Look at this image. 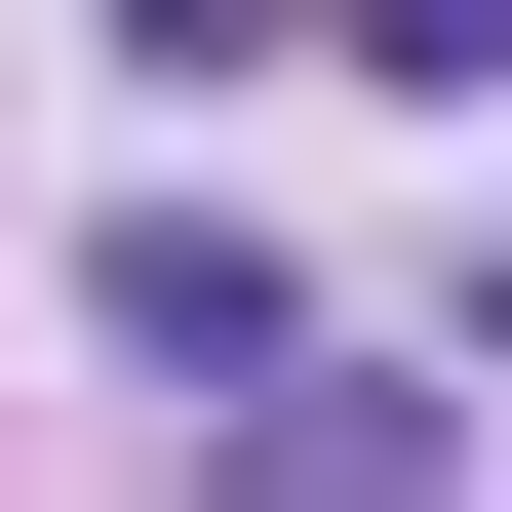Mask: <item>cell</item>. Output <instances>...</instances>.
Listing matches in <instances>:
<instances>
[{
    "mask_svg": "<svg viewBox=\"0 0 512 512\" xmlns=\"http://www.w3.org/2000/svg\"><path fill=\"white\" fill-rule=\"evenodd\" d=\"M119 355H158V394H276V237H197V197H158V237H119Z\"/></svg>",
    "mask_w": 512,
    "mask_h": 512,
    "instance_id": "cell-1",
    "label": "cell"
},
{
    "mask_svg": "<svg viewBox=\"0 0 512 512\" xmlns=\"http://www.w3.org/2000/svg\"><path fill=\"white\" fill-rule=\"evenodd\" d=\"M355 40H394V79H512V0H355Z\"/></svg>",
    "mask_w": 512,
    "mask_h": 512,
    "instance_id": "cell-2",
    "label": "cell"
}]
</instances>
